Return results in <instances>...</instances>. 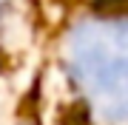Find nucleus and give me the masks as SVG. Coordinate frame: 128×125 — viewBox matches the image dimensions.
<instances>
[{
  "label": "nucleus",
  "instance_id": "obj_1",
  "mask_svg": "<svg viewBox=\"0 0 128 125\" xmlns=\"http://www.w3.org/2000/svg\"><path fill=\"white\" fill-rule=\"evenodd\" d=\"M71 77L105 117H128V26L97 20L86 23L68 40Z\"/></svg>",
  "mask_w": 128,
  "mask_h": 125
},
{
  "label": "nucleus",
  "instance_id": "obj_2",
  "mask_svg": "<svg viewBox=\"0 0 128 125\" xmlns=\"http://www.w3.org/2000/svg\"><path fill=\"white\" fill-rule=\"evenodd\" d=\"M3 9H6V0H0V20H3Z\"/></svg>",
  "mask_w": 128,
  "mask_h": 125
}]
</instances>
